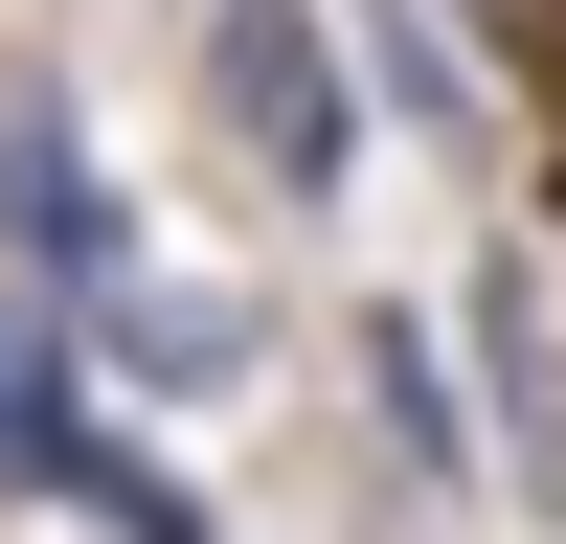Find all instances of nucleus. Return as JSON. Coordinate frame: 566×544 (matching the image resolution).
Wrapping results in <instances>:
<instances>
[{"label":"nucleus","mask_w":566,"mask_h":544,"mask_svg":"<svg viewBox=\"0 0 566 544\" xmlns=\"http://www.w3.org/2000/svg\"><path fill=\"white\" fill-rule=\"evenodd\" d=\"M0 272H45V295L159 272V250H136V205H114V159H91V91L45 69V45H0Z\"/></svg>","instance_id":"3"},{"label":"nucleus","mask_w":566,"mask_h":544,"mask_svg":"<svg viewBox=\"0 0 566 544\" xmlns=\"http://www.w3.org/2000/svg\"><path fill=\"white\" fill-rule=\"evenodd\" d=\"M91 363H114L136 408H227L272 363V295L250 272H114V295H91Z\"/></svg>","instance_id":"5"},{"label":"nucleus","mask_w":566,"mask_h":544,"mask_svg":"<svg viewBox=\"0 0 566 544\" xmlns=\"http://www.w3.org/2000/svg\"><path fill=\"white\" fill-rule=\"evenodd\" d=\"M453 363H476V477L566 544V272L522 227H476V272H453Z\"/></svg>","instance_id":"2"},{"label":"nucleus","mask_w":566,"mask_h":544,"mask_svg":"<svg viewBox=\"0 0 566 544\" xmlns=\"http://www.w3.org/2000/svg\"><path fill=\"white\" fill-rule=\"evenodd\" d=\"M69 522H91V544H227V522H205V499H181V477H159V453H114V477H91V499H69Z\"/></svg>","instance_id":"7"},{"label":"nucleus","mask_w":566,"mask_h":544,"mask_svg":"<svg viewBox=\"0 0 566 544\" xmlns=\"http://www.w3.org/2000/svg\"><path fill=\"white\" fill-rule=\"evenodd\" d=\"M114 363H91V295H45V272H0V499H91L114 477Z\"/></svg>","instance_id":"4"},{"label":"nucleus","mask_w":566,"mask_h":544,"mask_svg":"<svg viewBox=\"0 0 566 544\" xmlns=\"http://www.w3.org/2000/svg\"><path fill=\"white\" fill-rule=\"evenodd\" d=\"M181 91H205V136L250 159L272 227H317L363 181V45H340V0H205L181 23Z\"/></svg>","instance_id":"1"},{"label":"nucleus","mask_w":566,"mask_h":544,"mask_svg":"<svg viewBox=\"0 0 566 544\" xmlns=\"http://www.w3.org/2000/svg\"><path fill=\"white\" fill-rule=\"evenodd\" d=\"M340 45H363V91H386V136H408V159H476V45H453L431 23V0H340Z\"/></svg>","instance_id":"6"}]
</instances>
